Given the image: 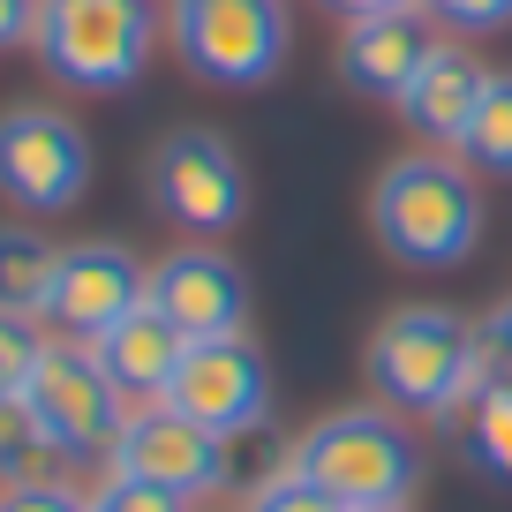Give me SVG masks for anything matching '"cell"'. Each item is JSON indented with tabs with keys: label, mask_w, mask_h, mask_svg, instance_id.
Here are the masks:
<instances>
[{
	"label": "cell",
	"mask_w": 512,
	"mask_h": 512,
	"mask_svg": "<svg viewBox=\"0 0 512 512\" xmlns=\"http://www.w3.org/2000/svg\"><path fill=\"white\" fill-rule=\"evenodd\" d=\"M369 226H377L384 256H400L415 272H452L482 241V189L475 166L452 151H407L377 174L369 189Z\"/></svg>",
	"instance_id": "obj_1"
},
{
	"label": "cell",
	"mask_w": 512,
	"mask_h": 512,
	"mask_svg": "<svg viewBox=\"0 0 512 512\" xmlns=\"http://www.w3.org/2000/svg\"><path fill=\"white\" fill-rule=\"evenodd\" d=\"M159 23H166L159 0H38L31 53L53 68V83L113 98L151 68Z\"/></svg>",
	"instance_id": "obj_2"
},
{
	"label": "cell",
	"mask_w": 512,
	"mask_h": 512,
	"mask_svg": "<svg viewBox=\"0 0 512 512\" xmlns=\"http://www.w3.org/2000/svg\"><path fill=\"white\" fill-rule=\"evenodd\" d=\"M294 475H309L347 512H400L415 497L422 452L384 407H339L317 430L294 437Z\"/></svg>",
	"instance_id": "obj_3"
},
{
	"label": "cell",
	"mask_w": 512,
	"mask_h": 512,
	"mask_svg": "<svg viewBox=\"0 0 512 512\" xmlns=\"http://www.w3.org/2000/svg\"><path fill=\"white\" fill-rule=\"evenodd\" d=\"M467 362H475V324L452 317V309H430V302L392 309L369 332V384L400 415L452 422L460 415V392H467Z\"/></svg>",
	"instance_id": "obj_4"
},
{
	"label": "cell",
	"mask_w": 512,
	"mask_h": 512,
	"mask_svg": "<svg viewBox=\"0 0 512 512\" xmlns=\"http://www.w3.org/2000/svg\"><path fill=\"white\" fill-rule=\"evenodd\" d=\"M181 68L219 91H256L287 61V0H166Z\"/></svg>",
	"instance_id": "obj_5"
},
{
	"label": "cell",
	"mask_w": 512,
	"mask_h": 512,
	"mask_svg": "<svg viewBox=\"0 0 512 512\" xmlns=\"http://www.w3.org/2000/svg\"><path fill=\"white\" fill-rule=\"evenodd\" d=\"M91 189V136L61 106H8L0 113V196L23 219H61Z\"/></svg>",
	"instance_id": "obj_6"
},
{
	"label": "cell",
	"mask_w": 512,
	"mask_h": 512,
	"mask_svg": "<svg viewBox=\"0 0 512 512\" xmlns=\"http://www.w3.org/2000/svg\"><path fill=\"white\" fill-rule=\"evenodd\" d=\"M23 400L38 407V430L68 452V460H113V437L128 422V400L113 392V377L98 369V354L83 339H46Z\"/></svg>",
	"instance_id": "obj_7"
},
{
	"label": "cell",
	"mask_w": 512,
	"mask_h": 512,
	"mask_svg": "<svg viewBox=\"0 0 512 512\" xmlns=\"http://www.w3.org/2000/svg\"><path fill=\"white\" fill-rule=\"evenodd\" d=\"M166 407L189 415V422H204V430L226 437V445H241V437H256L272 422V369H264V354H256L241 332L189 339L174 384H166Z\"/></svg>",
	"instance_id": "obj_8"
},
{
	"label": "cell",
	"mask_w": 512,
	"mask_h": 512,
	"mask_svg": "<svg viewBox=\"0 0 512 512\" xmlns=\"http://www.w3.org/2000/svg\"><path fill=\"white\" fill-rule=\"evenodd\" d=\"M151 204L196 241L234 234L241 211H249V181H241V159L226 151V136H211V128H174V136L151 151Z\"/></svg>",
	"instance_id": "obj_9"
},
{
	"label": "cell",
	"mask_w": 512,
	"mask_h": 512,
	"mask_svg": "<svg viewBox=\"0 0 512 512\" xmlns=\"http://www.w3.org/2000/svg\"><path fill=\"white\" fill-rule=\"evenodd\" d=\"M113 475H136V482H151V490H174V497H211L219 482H234V445L226 437H211L204 422H189V415H174L166 400H151V407H128V422H121V437H113Z\"/></svg>",
	"instance_id": "obj_10"
},
{
	"label": "cell",
	"mask_w": 512,
	"mask_h": 512,
	"mask_svg": "<svg viewBox=\"0 0 512 512\" xmlns=\"http://www.w3.org/2000/svg\"><path fill=\"white\" fill-rule=\"evenodd\" d=\"M144 287H151V272L121 241H76V249H61V272H53V294H46L53 339H83L91 347L128 309H144Z\"/></svg>",
	"instance_id": "obj_11"
},
{
	"label": "cell",
	"mask_w": 512,
	"mask_h": 512,
	"mask_svg": "<svg viewBox=\"0 0 512 512\" xmlns=\"http://www.w3.org/2000/svg\"><path fill=\"white\" fill-rule=\"evenodd\" d=\"M144 302L159 309L181 339H226L249 317V279H241V264L219 256V249H174V256L151 264Z\"/></svg>",
	"instance_id": "obj_12"
},
{
	"label": "cell",
	"mask_w": 512,
	"mask_h": 512,
	"mask_svg": "<svg viewBox=\"0 0 512 512\" xmlns=\"http://www.w3.org/2000/svg\"><path fill=\"white\" fill-rule=\"evenodd\" d=\"M430 46L437 38L422 31V8L347 23V38H339V83L362 91V98H392V106H400V91L415 83V68L430 61Z\"/></svg>",
	"instance_id": "obj_13"
},
{
	"label": "cell",
	"mask_w": 512,
	"mask_h": 512,
	"mask_svg": "<svg viewBox=\"0 0 512 512\" xmlns=\"http://www.w3.org/2000/svg\"><path fill=\"white\" fill-rule=\"evenodd\" d=\"M91 354H98V369L113 377V392H121L128 407H151V400H166V384H174V369H181V354H189V339L174 332V324L159 317V309H128L113 332H98L91 339Z\"/></svg>",
	"instance_id": "obj_14"
},
{
	"label": "cell",
	"mask_w": 512,
	"mask_h": 512,
	"mask_svg": "<svg viewBox=\"0 0 512 512\" xmlns=\"http://www.w3.org/2000/svg\"><path fill=\"white\" fill-rule=\"evenodd\" d=\"M482 83H490V68H475L460 46H430V61H422L415 83L400 91L407 128L437 151H460L467 121H475V106H482Z\"/></svg>",
	"instance_id": "obj_15"
},
{
	"label": "cell",
	"mask_w": 512,
	"mask_h": 512,
	"mask_svg": "<svg viewBox=\"0 0 512 512\" xmlns=\"http://www.w3.org/2000/svg\"><path fill=\"white\" fill-rule=\"evenodd\" d=\"M53 272H61V249H53L46 234H31V226H0V309L46 324Z\"/></svg>",
	"instance_id": "obj_16"
},
{
	"label": "cell",
	"mask_w": 512,
	"mask_h": 512,
	"mask_svg": "<svg viewBox=\"0 0 512 512\" xmlns=\"http://www.w3.org/2000/svg\"><path fill=\"white\" fill-rule=\"evenodd\" d=\"M8 482H68V452L38 430V407L23 392L0 400V490Z\"/></svg>",
	"instance_id": "obj_17"
},
{
	"label": "cell",
	"mask_w": 512,
	"mask_h": 512,
	"mask_svg": "<svg viewBox=\"0 0 512 512\" xmlns=\"http://www.w3.org/2000/svg\"><path fill=\"white\" fill-rule=\"evenodd\" d=\"M460 159L475 174H512V76H490L482 83V106L460 136Z\"/></svg>",
	"instance_id": "obj_18"
},
{
	"label": "cell",
	"mask_w": 512,
	"mask_h": 512,
	"mask_svg": "<svg viewBox=\"0 0 512 512\" xmlns=\"http://www.w3.org/2000/svg\"><path fill=\"white\" fill-rule=\"evenodd\" d=\"M467 460H482L497 482H512V377H497L467 415Z\"/></svg>",
	"instance_id": "obj_19"
},
{
	"label": "cell",
	"mask_w": 512,
	"mask_h": 512,
	"mask_svg": "<svg viewBox=\"0 0 512 512\" xmlns=\"http://www.w3.org/2000/svg\"><path fill=\"white\" fill-rule=\"evenodd\" d=\"M46 339H53V332H46L38 317H16V309H0V400L31 384V369H38V354H46Z\"/></svg>",
	"instance_id": "obj_20"
},
{
	"label": "cell",
	"mask_w": 512,
	"mask_h": 512,
	"mask_svg": "<svg viewBox=\"0 0 512 512\" xmlns=\"http://www.w3.org/2000/svg\"><path fill=\"white\" fill-rule=\"evenodd\" d=\"M83 512H189V497H174V490H151V482H136V475H98V490H83Z\"/></svg>",
	"instance_id": "obj_21"
},
{
	"label": "cell",
	"mask_w": 512,
	"mask_h": 512,
	"mask_svg": "<svg viewBox=\"0 0 512 512\" xmlns=\"http://www.w3.org/2000/svg\"><path fill=\"white\" fill-rule=\"evenodd\" d=\"M249 512H347V505L324 497L309 475H294V460H287V467H272V475L249 490Z\"/></svg>",
	"instance_id": "obj_22"
},
{
	"label": "cell",
	"mask_w": 512,
	"mask_h": 512,
	"mask_svg": "<svg viewBox=\"0 0 512 512\" xmlns=\"http://www.w3.org/2000/svg\"><path fill=\"white\" fill-rule=\"evenodd\" d=\"M422 16L445 23L452 38H490L512 23V0H422Z\"/></svg>",
	"instance_id": "obj_23"
},
{
	"label": "cell",
	"mask_w": 512,
	"mask_h": 512,
	"mask_svg": "<svg viewBox=\"0 0 512 512\" xmlns=\"http://www.w3.org/2000/svg\"><path fill=\"white\" fill-rule=\"evenodd\" d=\"M0 512H83V490H68V482H8Z\"/></svg>",
	"instance_id": "obj_24"
},
{
	"label": "cell",
	"mask_w": 512,
	"mask_h": 512,
	"mask_svg": "<svg viewBox=\"0 0 512 512\" xmlns=\"http://www.w3.org/2000/svg\"><path fill=\"white\" fill-rule=\"evenodd\" d=\"M38 38V0H0V53H16Z\"/></svg>",
	"instance_id": "obj_25"
},
{
	"label": "cell",
	"mask_w": 512,
	"mask_h": 512,
	"mask_svg": "<svg viewBox=\"0 0 512 512\" xmlns=\"http://www.w3.org/2000/svg\"><path fill=\"white\" fill-rule=\"evenodd\" d=\"M317 8H332L339 23H369V16H400V8H422V0H317Z\"/></svg>",
	"instance_id": "obj_26"
},
{
	"label": "cell",
	"mask_w": 512,
	"mask_h": 512,
	"mask_svg": "<svg viewBox=\"0 0 512 512\" xmlns=\"http://www.w3.org/2000/svg\"><path fill=\"white\" fill-rule=\"evenodd\" d=\"M482 332H490V339H497V354H505V377H512V302H505V309H497V317H490V324H482Z\"/></svg>",
	"instance_id": "obj_27"
},
{
	"label": "cell",
	"mask_w": 512,
	"mask_h": 512,
	"mask_svg": "<svg viewBox=\"0 0 512 512\" xmlns=\"http://www.w3.org/2000/svg\"><path fill=\"white\" fill-rule=\"evenodd\" d=\"M400 512H407V505H400Z\"/></svg>",
	"instance_id": "obj_28"
}]
</instances>
